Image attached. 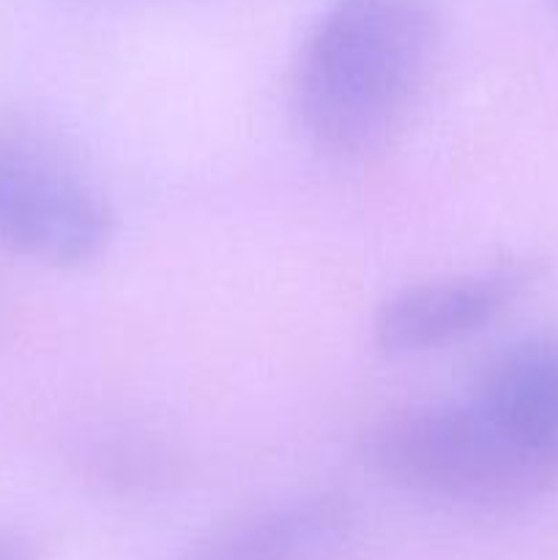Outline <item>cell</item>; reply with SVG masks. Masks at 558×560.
<instances>
[{
  "mask_svg": "<svg viewBox=\"0 0 558 560\" xmlns=\"http://www.w3.org/2000/svg\"><path fill=\"white\" fill-rule=\"evenodd\" d=\"M359 454L388 487L443 506L507 512L556 492L470 397L381 416L361 435Z\"/></svg>",
  "mask_w": 558,
  "mask_h": 560,
  "instance_id": "7a4b0ae2",
  "label": "cell"
},
{
  "mask_svg": "<svg viewBox=\"0 0 558 560\" xmlns=\"http://www.w3.org/2000/svg\"><path fill=\"white\" fill-rule=\"evenodd\" d=\"M468 397L558 490V334H536L498 350Z\"/></svg>",
  "mask_w": 558,
  "mask_h": 560,
  "instance_id": "5b68a950",
  "label": "cell"
},
{
  "mask_svg": "<svg viewBox=\"0 0 558 560\" xmlns=\"http://www.w3.org/2000/svg\"><path fill=\"white\" fill-rule=\"evenodd\" d=\"M0 560H36V550L20 539L0 536Z\"/></svg>",
  "mask_w": 558,
  "mask_h": 560,
  "instance_id": "52a82bcc",
  "label": "cell"
},
{
  "mask_svg": "<svg viewBox=\"0 0 558 560\" xmlns=\"http://www.w3.org/2000/svg\"><path fill=\"white\" fill-rule=\"evenodd\" d=\"M115 213L74 175L25 153L0 151V246L53 268L107 255Z\"/></svg>",
  "mask_w": 558,
  "mask_h": 560,
  "instance_id": "3957f363",
  "label": "cell"
},
{
  "mask_svg": "<svg viewBox=\"0 0 558 560\" xmlns=\"http://www.w3.org/2000/svg\"><path fill=\"white\" fill-rule=\"evenodd\" d=\"M531 282L525 266L485 268L410 284L388 295L372 320V339L388 355H416L479 334Z\"/></svg>",
  "mask_w": 558,
  "mask_h": 560,
  "instance_id": "277c9868",
  "label": "cell"
},
{
  "mask_svg": "<svg viewBox=\"0 0 558 560\" xmlns=\"http://www.w3.org/2000/svg\"><path fill=\"white\" fill-rule=\"evenodd\" d=\"M356 512L337 492H304L249 509L202 536L184 560H342Z\"/></svg>",
  "mask_w": 558,
  "mask_h": 560,
  "instance_id": "8992f818",
  "label": "cell"
},
{
  "mask_svg": "<svg viewBox=\"0 0 558 560\" xmlns=\"http://www.w3.org/2000/svg\"><path fill=\"white\" fill-rule=\"evenodd\" d=\"M438 55L425 0H332L293 69V107L306 140L334 159H367L408 118Z\"/></svg>",
  "mask_w": 558,
  "mask_h": 560,
  "instance_id": "6da1fadb",
  "label": "cell"
}]
</instances>
